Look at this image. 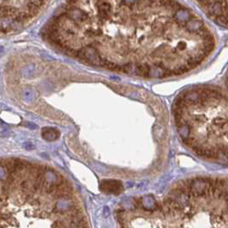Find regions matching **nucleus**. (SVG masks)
Instances as JSON below:
<instances>
[{
	"label": "nucleus",
	"instance_id": "obj_3",
	"mask_svg": "<svg viewBox=\"0 0 228 228\" xmlns=\"http://www.w3.org/2000/svg\"><path fill=\"white\" fill-rule=\"evenodd\" d=\"M175 124L181 140L205 160L228 165V91L195 86L174 101Z\"/></svg>",
	"mask_w": 228,
	"mask_h": 228
},
{
	"label": "nucleus",
	"instance_id": "obj_1",
	"mask_svg": "<svg viewBox=\"0 0 228 228\" xmlns=\"http://www.w3.org/2000/svg\"><path fill=\"white\" fill-rule=\"evenodd\" d=\"M45 34L82 61L148 78L190 72L216 45L195 11L171 1L66 2Z\"/></svg>",
	"mask_w": 228,
	"mask_h": 228
},
{
	"label": "nucleus",
	"instance_id": "obj_7",
	"mask_svg": "<svg viewBox=\"0 0 228 228\" xmlns=\"http://www.w3.org/2000/svg\"><path fill=\"white\" fill-rule=\"evenodd\" d=\"M59 135L58 131L55 129H44L42 131V136L47 141H54L56 140Z\"/></svg>",
	"mask_w": 228,
	"mask_h": 228
},
{
	"label": "nucleus",
	"instance_id": "obj_6",
	"mask_svg": "<svg viewBox=\"0 0 228 228\" xmlns=\"http://www.w3.org/2000/svg\"><path fill=\"white\" fill-rule=\"evenodd\" d=\"M102 190L110 194L118 195L123 190V185L120 182L116 180H105L101 183Z\"/></svg>",
	"mask_w": 228,
	"mask_h": 228
},
{
	"label": "nucleus",
	"instance_id": "obj_2",
	"mask_svg": "<svg viewBox=\"0 0 228 228\" xmlns=\"http://www.w3.org/2000/svg\"><path fill=\"white\" fill-rule=\"evenodd\" d=\"M1 228H89L75 191L52 168L20 159L1 164Z\"/></svg>",
	"mask_w": 228,
	"mask_h": 228
},
{
	"label": "nucleus",
	"instance_id": "obj_4",
	"mask_svg": "<svg viewBox=\"0 0 228 228\" xmlns=\"http://www.w3.org/2000/svg\"><path fill=\"white\" fill-rule=\"evenodd\" d=\"M0 4L2 33L9 34L35 17L47 2L1 1Z\"/></svg>",
	"mask_w": 228,
	"mask_h": 228
},
{
	"label": "nucleus",
	"instance_id": "obj_8",
	"mask_svg": "<svg viewBox=\"0 0 228 228\" xmlns=\"http://www.w3.org/2000/svg\"><path fill=\"white\" fill-rule=\"evenodd\" d=\"M227 83H228V75H227Z\"/></svg>",
	"mask_w": 228,
	"mask_h": 228
},
{
	"label": "nucleus",
	"instance_id": "obj_5",
	"mask_svg": "<svg viewBox=\"0 0 228 228\" xmlns=\"http://www.w3.org/2000/svg\"><path fill=\"white\" fill-rule=\"evenodd\" d=\"M198 5L208 18L228 28V2H200Z\"/></svg>",
	"mask_w": 228,
	"mask_h": 228
}]
</instances>
